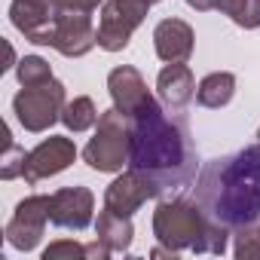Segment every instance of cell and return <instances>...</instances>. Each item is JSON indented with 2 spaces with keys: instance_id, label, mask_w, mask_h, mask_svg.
I'll return each instance as SVG.
<instances>
[{
  "instance_id": "6da1fadb",
  "label": "cell",
  "mask_w": 260,
  "mask_h": 260,
  "mask_svg": "<svg viewBox=\"0 0 260 260\" xmlns=\"http://www.w3.org/2000/svg\"><path fill=\"white\" fill-rule=\"evenodd\" d=\"M128 159L132 169L150 178L159 190L184 187L196 175V150L184 119H169L162 107L147 95L132 113Z\"/></svg>"
},
{
  "instance_id": "7a4b0ae2",
  "label": "cell",
  "mask_w": 260,
  "mask_h": 260,
  "mask_svg": "<svg viewBox=\"0 0 260 260\" xmlns=\"http://www.w3.org/2000/svg\"><path fill=\"white\" fill-rule=\"evenodd\" d=\"M196 202L214 226L242 233L260 226V144L205 162Z\"/></svg>"
},
{
  "instance_id": "3957f363",
  "label": "cell",
  "mask_w": 260,
  "mask_h": 260,
  "mask_svg": "<svg viewBox=\"0 0 260 260\" xmlns=\"http://www.w3.org/2000/svg\"><path fill=\"white\" fill-rule=\"evenodd\" d=\"M125 147H128L125 125H122L116 110H107L98 122V138L86 147V162L98 172H113V169L122 166Z\"/></svg>"
},
{
  "instance_id": "277c9868",
  "label": "cell",
  "mask_w": 260,
  "mask_h": 260,
  "mask_svg": "<svg viewBox=\"0 0 260 260\" xmlns=\"http://www.w3.org/2000/svg\"><path fill=\"white\" fill-rule=\"evenodd\" d=\"M61 98H64L61 86L55 80H46V83L28 86L25 92L16 95V113H19V119H22L25 128L40 132V128H46L55 119V110H58Z\"/></svg>"
},
{
  "instance_id": "5b68a950",
  "label": "cell",
  "mask_w": 260,
  "mask_h": 260,
  "mask_svg": "<svg viewBox=\"0 0 260 260\" xmlns=\"http://www.w3.org/2000/svg\"><path fill=\"white\" fill-rule=\"evenodd\" d=\"M156 4V0H113L104 13V22H101V31H98V43L104 49H122L128 43V34L132 28L141 22L144 10Z\"/></svg>"
},
{
  "instance_id": "8992f818",
  "label": "cell",
  "mask_w": 260,
  "mask_h": 260,
  "mask_svg": "<svg viewBox=\"0 0 260 260\" xmlns=\"http://www.w3.org/2000/svg\"><path fill=\"white\" fill-rule=\"evenodd\" d=\"M74 159V147L64 141V138H49L46 144H40L31 159H28V178H40V175H52L58 169H64L68 162Z\"/></svg>"
},
{
  "instance_id": "52a82bcc",
  "label": "cell",
  "mask_w": 260,
  "mask_h": 260,
  "mask_svg": "<svg viewBox=\"0 0 260 260\" xmlns=\"http://www.w3.org/2000/svg\"><path fill=\"white\" fill-rule=\"evenodd\" d=\"M156 49L166 61H184L193 49V34L184 22H162L156 28Z\"/></svg>"
},
{
  "instance_id": "ba28073f",
  "label": "cell",
  "mask_w": 260,
  "mask_h": 260,
  "mask_svg": "<svg viewBox=\"0 0 260 260\" xmlns=\"http://www.w3.org/2000/svg\"><path fill=\"white\" fill-rule=\"evenodd\" d=\"M110 92H113V98H116V104L122 107L125 116L147 98V89H144L141 77H138L132 68H119V71L110 74Z\"/></svg>"
},
{
  "instance_id": "9c48e42d",
  "label": "cell",
  "mask_w": 260,
  "mask_h": 260,
  "mask_svg": "<svg viewBox=\"0 0 260 260\" xmlns=\"http://www.w3.org/2000/svg\"><path fill=\"white\" fill-rule=\"evenodd\" d=\"M159 92H162L166 104H172V107L187 104V101H190V95H193V80H190V71H187V68H181V64L166 68V71L159 74Z\"/></svg>"
},
{
  "instance_id": "30bf717a",
  "label": "cell",
  "mask_w": 260,
  "mask_h": 260,
  "mask_svg": "<svg viewBox=\"0 0 260 260\" xmlns=\"http://www.w3.org/2000/svg\"><path fill=\"white\" fill-rule=\"evenodd\" d=\"M233 86L236 83H233L230 74H211L199 86V101L208 104V107H220V104H226L233 98Z\"/></svg>"
},
{
  "instance_id": "8fae6325",
  "label": "cell",
  "mask_w": 260,
  "mask_h": 260,
  "mask_svg": "<svg viewBox=\"0 0 260 260\" xmlns=\"http://www.w3.org/2000/svg\"><path fill=\"white\" fill-rule=\"evenodd\" d=\"M211 7L223 10L226 16H233L245 28H257L260 25V0H211Z\"/></svg>"
},
{
  "instance_id": "7c38bea8",
  "label": "cell",
  "mask_w": 260,
  "mask_h": 260,
  "mask_svg": "<svg viewBox=\"0 0 260 260\" xmlns=\"http://www.w3.org/2000/svg\"><path fill=\"white\" fill-rule=\"evenodd\" d=\"M64 122L74 128V132H80V128H89V125L95 122L92 101H89V98H77L74 104H68V110H64Z\"/></svg>"
},
{
  "instance_id": "4fadbf2b",
  "label": "cell",
  "mask_w": 260,
  "mask_h": 260,
  "mask_svg": "<svg viewBox=\"0 0 260 260\" xmlns=\"http://www.w3.org/2000/svg\"><path fill=\"white\" fill-rule=\"evenodd\" d=\"M19 77H22V83H25V86H37V83L52 80V77H49V68H46V61H43V58H25V61H22V68H19Z\"/></svg>"
},
{
  "instance_id": "5bb4252c",
  "label": "cell",
  "mask_w": 260,
  "mask_h": 260,
  "mask_svg": "<svg viewBox=\"0 0 260 260\" xmlns=\"http://www.w3.org/2000/svg\"><path fill=\"white\" fill-rule=\"evenodd\" d=\"M55 4H61V7H77V10H92L98 0H55Z\"/></svg>"
},
{
  "instance_id": "9a60e30c",
  "label": "cell",
  "mask_w": 260,
  "mask_h": 260,
  "mask_svg": "<svg viewBox=\"0 0 260 260\" xmlns=\"http://www.w3.org/2000/svg\"><path fill=\"white\" fill-rule=\"evenodd\" d=\"M190 7H196V10H208L211 7V0H187Z\"/></svg>"
}]
</instances>
